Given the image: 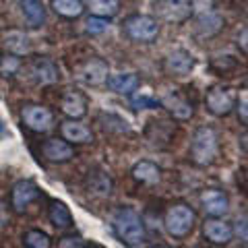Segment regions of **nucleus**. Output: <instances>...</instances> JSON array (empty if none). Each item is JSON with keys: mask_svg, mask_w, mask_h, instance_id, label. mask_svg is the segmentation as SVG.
Listing matches in <instances>:
<instances>
[{"mask_svg": "<svg viewBox=\"0 0 248 248\" xmlns=\"http://www.w3.org/2000/svg\"><path fill=\"white\" fill-rule=\"evenodd\" d=\"M205 104H207V110L213 116H228L236 106V95L232 89L213 87V89L207 91Z\"/></svg>", "mask_w": 248, "mask_h": 248, "instance_id": "6e6552de", "label": "nucleus"}, {"mask_svg": "<svg viewBox=\"0 0 248 248\" xmlns=\"http://www.w3.org/2000/svg\"><path fill=\"white\" fill-rule=\"evenodd\" d=\"M238 112L242 116V122H248V112H246V95H242V99H238Z\"/></svg>", "mask_w": 248, "mask_h": 248, "instance_id": "2f4dec72", "label": "nucleus"}, {"mask_svg": "<svg viewBox=\"0 0 248 248\" xmlns=\"http://www.w3.org/2000/svg\"><path fill=\"white\" fill-rule=\"evenodd\" d=\"M89 11H91L93 17L112 19V17L118 15L120 2H118V0H91V2H89Z\"/></svg>", "mask_w": 248, "mask_h": 248, "instance_id": "a878e982", "label": "nucleus"}, {"mask_svg": "<svg viewBox=\"0 0 248 248\" xmlns=\"http://www.w3.org/2000/svg\"><path fill=\"white\" fill-rule=\"evenodd\" d=\"M2 130H4V124H2V120H0V133H2Z\"/></svg>", "mask_w": 248, "mask_h": 248, "instance_id": "c9c22d12", "label": "nucleus"}, {"mask_svg": "<svg viewBox=\"0 0 248 248\" xmlns=\"http://www.w3.org/2000/svg\"><path fill=\"white\" fill-rule=\"evenodd\" d=\"M19 68H21V58L15 56V54H6V56L0 58V75L2 77L17 75Z\"/></svg>", "mask_w": 248, "mask_h": 248, "instance_id": "c85d7f7f", "label": "nucleus"}, {"mask_svg": "<svg viewBox=\"0 0 248 248\" xmlns=\"http://www.w3.org/2000/svg\"><path fill=\"white\" fill-rule=\"evenodd\" d=\"M25 248H52V238L42 230H29L23 236Z\"/></svg>", "mask_w": 248, "mask_h": 248, "instance_id": "bb28decb", "label": "nucleus"}, {"mask_svg": "<svg viewBox=\"0 0 248 248\" xmlns=\"http://www.w3.org/2000/svg\"><path fill=\"white\" fill-rule=\"evenodd\" d=\"M48 217H50V223L58 230H68L73 228V215H71V209H68L62 201H52L50 207H48Z\"/></svg>", "mask_w": 248, "mask_h": 248, "instance_id": "4be33fe9", "label": "nucleus"}, {"mask_svg": "<svg viewBox=\"0 0 248 248\" xmlns=\"http://www.w3.org/2000/svg\"><path fill=\"white\" fill-rule=\"evenodd\" d=\"M246 40H248V29L244 27V29H242V35L238 37V46L242 48V52H244V54L248 52V48H246Z\"/></svg>", "mask_w": 248, "mask_h": 248, "instance_id": "473e14b6", "label": "nucleus"}, {"mask_svg": "<svg viewBox=\"0 0 248 248\" xmlns=\"http://www.w3.org/2000/svg\"><path fill=\"white\" fill-rule=\"evenodd\" d=\"M203 236L211 244L223 246L234 240V226L228 221H223L221 217H207L203 223Z\"/></svg>", "mask_w": 248, "mask_h": 248, "instance_id": "1a4fd4ad", "label": "nucleus"}, {"mask_svg": "<svg viewBox=\"0 0 248 248\" xmlns=\"http://www.w3.org/2000/svg\"><path fill=\"white\" fill-rule=\"evenodd\" d=\"M159 106H164L166 110L174 116V118L178 120H188L190 116H192V104L190 102H186L184 97H180L178 93H168V95L161 99Z\"/></svg>", "mask_w": 248, "mask_h": 248, "instance_id": "aec40b11", "label": "nucleus"}, {"mask_svg": "<svg viewBox=\"0 0 248 248\" xmlns=\"http://www.w3.org/2000/svg\"><path fill=\"white\" fill-rule=\"evenodd\" d=\"M42 155L52 164H66L75 157V147L64 139H48L42 143Z\"/></svg>", "mask_w": 248, "mask_h": 248, "instance_id": "9b49d317", "label": "nucleus"}, {"mask_svg": "<svg viewBox=\"0 0 248 248\" xmlns=\"http://www.w3.org/2000/svg\"><path fill=\"white\" fill-rule=\"evenodd\" d=\"M31 75H33L35 83L40 85H52L60 79L56 62L50 58H35L33 64H31Z\"/></svg>", "mask_w": 248, "mask_h": 248, "instance_id": "f3484780", "label": "nucleus"}, {"mask_svg": "<svg viewBox=\"0 0 248 248\" xmlns=\"http://www.w3.org/2000/svg\"><path fill=\"white\" fill-rule=\"evenodd\" d=\"M130 106L135 110H149V108H159V102L155 97H151L147 91H139V93H130Z\"/></svg>", "mask_w": 248, "mask_h": 248, "instance_id": "cd10ccee", "label": "nucleus"}, {"mask_svg": "<svg viewBox=\"0 0 248 248\" xmlns=\"http://www.w3.org/2000/svg\"><path fill=\"white\" fill-rule=\"evenodd\" d=\"M60 110L71 120H81L83 116L87 114V97H85L81 91H75V89L66 91L64 95H62Z\"/></svg>", "mask_w": 248, "mask_h": 248, "instance_id": "4468645a", "label": "nucleus"}, {"mask_svg": "<svg viewBox=\"0 0 248 248\" xmlns=\"http://www.w3.org/2000/svg\"><path fill=\"white\" fill-rule=\"evenodd\" d=\"M108 29V19H99V17H91L85 21V31L91 35H99V33H104V31Z\"/></svg>", "mask_w": 248, "mask_h": 248, "instance_id": "c756f323", "label": "nucleus"}, {"mask_svg": "<svg viewBox=\"0 0 248 248\" xmlns=\"http://www.w3.org/2000/svg\"><path fill=\"white\" fill-rule=\"evenodd\" d=\"M195 221H197L195 211L184 203H176L172 207H168V211L164 215L166 232L172 238H186L192 232V228H195Z\"/></svg>", "mask_w": 248, "mask_h": 248, "instance_id": "7ed1b4c3", "label": "nucleus"}, {"mask_svg": "<svg viewBox=\"0 0 248 248\" xmlns=\"http://www.w3.org/2000/svg\"><path fill=\"white\" fill-rule=\"evenodd\" d=\"M108 75H110V68H108V62L102 58H91L83 64L81 73H79V79L87 85H104L108 81Z\"/></svg>", "mask_w": 248, "mask_h": 248, "instance_id": "ddd939ff", "label": "nucleus"}, {"mask_svg": "<svg viewBox=\"0 0 248 248\" xmlns=\"http://www.w3.org/2000/svg\"><path fill=\"white\" fill-rule=\"evenodd\" d=\"M4 46L15 56H25L31 50V42L23 31H9V33L4 35Z\"/></svg>", "mask_w": 248, "mask_h": 248, "instance_id": "5701e85b", "label": "nucleus"}, {"mask_svg": "<svg viewBox=\"0 0 248 248\" xmlns=\"http://www.w3.org/2000/svg\"><path fill=\"white\" fill-rule=\"evenodd\" d=\"M52 9L64 19H77L85 13V4L81 0H52Z\"/></svg>", "mask_w": 248, "mask_h": 248, "instance_id": "393cba45", "label": "nucleus"}, {"mask_svg": "<svg viewBox=\"0 0 248 248\" xmlns=\"http://www.w3.org/2000/svg\"><path fill=\"white\" fill-rule=\"evenodd\" d=\"M40 197V188L33 180H19L13 186L11 192V207L15 213H23L25 209Z\"/></svg>", "mask_w": 248, "mask_h": 248, "instance_id": "9d476101", "label": "nucleus"}, {"mask_svg": "<svg viewBox=\"0 0 248 248\" xmlns=\"http://www.w3.org/2000/svg\"><path fill=\"white\" fill-rule=\"evenodd\" d=\"M130 174H133V178L137 182L155 184V182H159V178H161V170L155 164H151V161H139Z\"/></svg>", "mask_w": 248, "mask_h": 248, "instance_id": "b1692460", "label": "nucleus"}, {"mask_svg": "<svg viewBox=\"0 0 248 248\" xmlns=\"http://www.w3.org/2000/svg\"><path fill=\"white\" fill-rule=\"evenodd\" d=\"M219 151V137H217L215 128L211 126H201L192 135L190 143V159L197 166H209L213 164Z\"/></svg>", "mask_w": 248, "mask_h": 248, "instance_id": "f03ea898", "label": "nucleus"}, {"mask_svg": "<svg viewBox=\"0 0 248 248\" xmlns=\"http://www.w3.org/2000/svg\"><path fill=\"white\" fill-rule=\"evenodd\" d=\"M155 15L172 25H182L192 17L190 0H157L155 2Z\"/></svg>", "mask_w": 248, "mask_h": 248, "instance_id": "423d86ee", "label": "nucleus"}, {"mask_svg": "<svg viewBox=\"0 0 248 248\" xmlns=\"http://www.w3.org/2000/svg\"><path fill=\"white\" fill-rule=\"evenodd\" d=\"M60 133L62 139L71 145H85V143H91L93 141V133L81 124L79 120H66L60 124Z\"/></svg>", "mask_w": 248, "mask_h": 248, "instance_id": "dca6fc26", "label": "nucleus"}, {"mask_svg": "<svg viewBox=\"0 0 248 248\" xmlns=\"http://www.w3.org/2000/svg\"><path fill=\"white\" fill-rule=\"evenodd\" d=\"M19 6H21L27 25L31 29H37L46 23V6H44L42 0H21Z\"/></svg>", "mask_w": 248, "mask_h": 248, "instance_id": "412c9836", "label": "nucleus"}, {"mask_svg": "<svg viewBox=\"0 0 248 248\" xmlns=\"http://www.w3.org/2000/svg\"><path fill=\"white\" fill-rule=\"evenodd\" d=\"M4 223H6V211H4V207L0 205V228H2Z\"/></svg>", "mask_w": 248, "mask_h": 248, "instance_id": "72a5a7b5", "label": "nucleus"}, {"mask_svg": "<svg viewBox=\"0 0 248 248\" xmlns=\"http://www.w3.org/2000/svg\"><path fill=\"white\" fill-rule=\"evenodd\" d=\"M164 66H166L168 75L186 77V75L192 73V68H195V58H192V54L186 52V50H176L166 58Z\"/></svg>", "mask_w": 248, "mask_h": 248, "instance_id": "2eb2a0df", "label": "nucleus"}, {"mask_svg": "<svg viewBox=\"0 0 248 248\" xmlns=\"http://www.w3.org/2000/svg\"><path fill=\"white\" fill-rule=\"evenodd\" d=\"M85 248H104V246L97 244V242H91V244H85Z\"/></svg>", "mask_w": 248, "mask_h": 248, "instance_id": "f704fd0d", "label": "nucleus"}, {"mask_svg": "<svg viewBox=\"0 0 248 248\" xmlns=\"http://www.w3.org/2000/svg\"><path fill=\"white\" fill-rule=\"evenodd\" d=\"M21 120L33 133H48V130L54 128V114L46 106H40V104H29L23 108Z\"/></svg>", "mask_w": 248, "mask_h": 248, "instance_id": "0eeeda50", "label": "nucleus"}, {"mask_svg": "<svg viewBox=\"0 0 248 248\" xmlns=\"http://www.w3.org/2000/svg\"><path fill=\"white\" fill-rule=\"evenodd\" d=\"M108 87H110L114 93H120V95H130L139 89V77L135 73H118V75H110L108 77Z\"/></svg>", "mask_w": 248, "mask_h": 248, "instance_id": "6ab92c4d", "label": "nucleus"}, {"mask_svg": "<svg viewBox=\"0 0 248 248\" xmlns=\"http://www.w3.org/2000/svg\"><path fill=\"white\" fill-rule=\"evenodd\" d=\"M58 248H85V244L79 236H64L60 240Z\"/></svg>", "mask_w": 248, "mask_h": 248, "instance_id": "7c9ffc66", "label": "nucleus"}, {"mask_svg": "<svg viewBox=\"0 0 248 248\" xmlns=\"http://www.w3.org/2000/svg\"><path fill=\"white\" fill-rule=\"evenodd\" d=\"M112 178L108 176L104 170H91V172L87 174V188L93 197H99V199H106L112 195Z\"/></svg>", "mask_w": 248, "mask_h": 248, "instance_id": "a211bd4d", "label": "nucleus"}, {"mask_svg": "<svg viewBox=\"0 0 248 248\" xmlns=\"http://www.w3.org/2000/svg\"><path fill=\"white\" fill-rule=\"evenodd\" d=\"M151 248H168V246H159V244H157V246H151Z\"/></svg>", "mask_w": 248, "mask_h": 248, "instance_id": "e433bc0d", "label": "nucleus"}, {"mask_svg": "<svg viewBox=\"0 0 248 248\" xmlns=\"http://www.w3.org/2000/svg\"><path fill=\"white\" fill-rule=\"evenodd\" d=\"M192 15H197V33L201 37H213L223 29V17L211 6V0H207V6L192 2Z\"/></svg>", "mask_w": 248, "mask_h": 248, "instance_id": "39448f33", "label": "nucleus"}, {"mask_svg": "<svg viewBox=\"0 0 248 248\" xmlns=\"http://www.w3.org/2000/svg\"><path fill=\"white\" fill-rule=\"evenodd\" d=\"M124 31L133 42L139 44H151L159 35V23L149 15H133L124 21Z\"/></svg>", "mask_w": 248, "mask_h": 248, "instance_id": "20e7f679", "label": "nucleus"}, {"mask_svg": "<svg viewBox=\"0 0 248 248\" xmlns=\"http://www.w3.org/2000/svg\"><path fill=\"white\" fill-rule=\"evenodd\" d=\"M112 228L120 242L130 248L141 246L147 240V232H145V223L141 219V215L130 207H122L116 211L112 219Z\"/></svg>", "mask_w": 248, "mask_h": 248, "instance_id": "f257e3e1", "label": "nucleus"}, {"mask_svg": "<svg viewBox=\"0 0 248 248\" xmlns=\"http://www.w3.org/2000/svg\"><path fill=\"white\" fill-rule=\"evenodd\" d=\"M201 205H203V211L209 217H221L228 213L230 209V199L223 190L217 188H207L203 195H201Z\"/></svg>", "mask_w": 248, "mask_h": 248, "instance_id": "f8f14e48", "label": "nucleus"}]
</instances>
